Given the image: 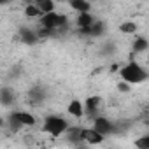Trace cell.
I'll return each instance as SVG.
<instances>
[{
    "label": "cell",
    "instance_id": "obj_14",
    "mask_svg": "<svg viewBox=\"0 0 149 149\" xmlns=\"http://www.w3.org/2000/svg\"><path fill=\"white\" fill-rule=\"evenodd\" d=\"M133 51H135V54H137V53H146V51H147V40H146L144 37H135Z\"/></svg>",
    "mask_w": 149,
    "mask_h": 149
},
{
    "label": "cell",
    "instance_id": "obj_16",
    "mask_svg": "<svg viewBox=\"0 0 149 149\" xmlns=\"http://www.w3.org/2000/svg\"><path fill=\"white\" fill-rule=\"evenodd\" d=\"M4 125H6V121H4V118H2V116H0V128H2Z\"/></svg>",
    "mask_w": 149,
    "mask_h": 149
},
{
    "label": "cell",
    "instance_id": "obj_13",
    "mask_svg": "<svg viewBox=\"0 0 149 149\" xmlns=\"http://www.w3.org/2000/svg\"><path fill=\"white\" fill-rule=\"evenodd\" d=\"M119 30H121V33H125V35H135V32H137V23H133V21H125V23H121Z\"/></svg>",
    "mask_w": 149,
    "mask_h": 149
},
{
    "label": "cell",
    "instance_id": "obj_12",
    "mask_svg": "<svg viewBox=\"0 0 149 149\" xmlns=\"http://www.w3.org/2000/svg\"><path fill=\"white\" fill-rule=\"evenodd\" d=\"M23 13H25V16H26L28 19H39V18L42 16V13L33 6V2H30V4L23 9Z\"/></svg>",
    "mask_w": 149,
    "mask_h": 149
},
{
    "label": "cell",
    "instance_id": "obj_9",
    "mask_svg": "<svg viewBox=\"0 0 149 149\" xmlns=\"http://www.w3.org/2000/svg\"><path fill=\"white\" fill-rule=\"evenodd\" d=\"M76 21H77V26L81 30H86V28H90L95 23V18H93L91 11H86V13H77V19Z\"/></svg>",
    "mask_w": 149,
    "mask_h": 149
},
{
    "label": "cell",
    "instance_id": "obj_3",
    "mask_svg": "<svg viewBox=\"0 0 149 149\" xmlns=\"http://www.w3.org/2000/svg\"><path fill=\"white\" fill-rule=\"evenodd\" d=\"M37 123L35 116L32 112L26 111H14L9 114V125L13 126V130H21L25 126H33Z\"/></svg>",
    "mask_w": 149,
    "mask_h": 149
},
{
    "label": "cell",
    "instance_id": "obj_2",
    "mask_svg": "<svg viewBox=\"0 0 149 149\" xmlns=\"http://www.w3.org/2000/svg\"><path fill=\"white\" fill-rule=\"evenodd\" d=\"M68 128V121L61 116H47L44 119V125H42V132L51 135V137H60L67 132Z\"/></svg>",
    "mask_w": 149,
    "mask_h": 149
},
{
    "label": "cell",
    "instance_id": "obj_17",
    "mask_svg": "<svg viewBox=\"0 0 149 149\" xmlns=\"http://www.w3.org/2000/svg\"><path fill=\"white\" fill-rule=\"evenodd\" d=\"M7 2V0H0V6H2V4H6Z\"/></svg>",
    "mask_w": 149,
    "mask_h": 149
},
{
    "label": "cell",
    "instance_id": "obj_7",
    "mask_svg": "<svg viewBox=\"0 0 149 149\" xmlns=\"http://www.w3.org/2000/svg\"><path fill=\"white\" fill-rule=\"evenodd\" d=\"M67 112L72 116V118H83L86 112H84V102L79 100V98H74L67 104Z\"/></svg>",
    "mask_w": 149,
    "mask_h": 149
},
{
    "label": "cell",
    "instance_id": "obj_11",
    "mask_svg": "<svg viewBox=\"0 0 149 149\" xmlns=\"http://www.w3.org/2000/svg\"><path fill=\"white\" fill-rule=\"evenodd\" d=\"M68 7L74 9L76 13H86V11H91V6L88 0H68Z\"/></svg>",
    "mask_w": 149,
    "mask_h": 149
},
{
    "label": "cell",
    "instance_id": "obj_1",
    "mask_svg": "<svg viewBox=\"0 0 149 149\" xmlns=\"http://www.w3.org/2000/svg\"><path fill=\"white\" fill-rule=\"evenodd\" d=\"M119 79L128 83L130 86H137L147 81V70L139 61H130L119 68Z\"/></svg>",
    "mask_w": 149,
    "mask_h": 149
},
{
    "label": "cell",
    "instance_id": "obj_8",
    "mask_svg": "<svg viewBox=\"0 0 149 149\" xmlns=\"http://www.w3.org/2000/svg\"><path fill=\"white\" fill-rule=\"evenodd\" d=\"M102 105H104V100H102L100 97H97V95H95V97H90V98L84 102V112L97 116L98 111L102 109Z\"/></svg>",
    "mask_w": 149,
    "mask_h": 149
},
{
    "label": "cell",
    "instance_id": "obj_10",
    "mask_svg": "<svg viewBox=\"0 0 149 149\" xmlns=\"http://www.w3.org/2000/svg\"><path fill=\"white\" fill-rule=\"evenodd\" d=\"M33 6L42 14H47V13L56 11V2H54V0H33Z\"/></svg>",
    "mask_w": 149,
    "mask_h": 149
},
{
    "label": "cell",
    "instance_id": "obj_4",
    "mask_svg": "<svg viewBox=\"0 0 149 149\" xmlns=\"http://www.w3.org/2000/svg\"><path fill=\"white\" fill-rule=\"evenodd\" d=\"M40 25L46 28V30H56L60 26H63L67 23V16L58 13V11H53V13H47V14H42L40 18Z\"/></svg>",
    "mask_w": 149,
    "mask_h": 149
},
{
    "label": "cell",
    "instance_id": "obj_15",
    "mask_svg": "<svg viewBox=\"0 0 149 149\" xmlns=\"http://www.w3.org/2000/svg\"><path fill=\"white\" fill-rule=\"evenodd\" d=\"M135 146H137L139 149H149V135H146V137H142V139H137V140H135Z\"/></svg>",
    "mask_w": 149,
    "mask_h": 149
},
{
    "label": "cell",
    "instance_id": "obj_6",
    "mask_svg": "<svg viewBox=\"0 0 149 149\" xmlns=\"http://www.w3.org/2000/svg\"><path fill=\"white\" fill-rule=\"evenodd\" d=\"M91 128L97 130L98 133H102L104 137H105V135H111V133L114 132V125H112V121L107 119V118H104V116H95V119H93V126H91Z\"/></svg>",
    "mask_w": 149,
    "mask_h": 149
},
{
    "label": "cell",
    "instance_id": "obj_5",
    "mask_svg": "<svg viewBox=\"0 0 149 149\" xmlns=\"http://www.w3.org/2000/svg\"><path fill=\"white\" fill-rule=\"evenodd\" d=\"M79 139H81L83 142L90 144V146H98V144L104 142V135L98 133V132L93 130V128H83V130H79Z\"/></svg>",
    "mask_w": 149,
    "mask_h": 149
}]
</instances>
